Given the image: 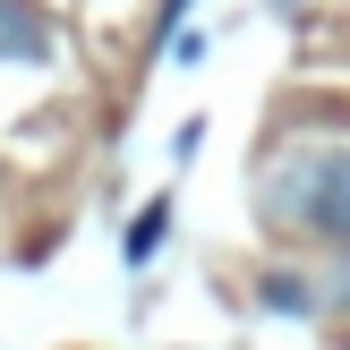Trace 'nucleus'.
Wrapping results in <instances>:
<instances>
[{"instance_id": "nucleus-1", "label": "nucleus", "mask_w": 350, "mask_h": 350, "mask_svg": "<svg viewBox=\"0 0 350 350\" xmlns=\"http://www.w3.org/2000/svg\"><path fill=\"white\" fill-rule=\"evenodd\" d=\"M265 222L350 248V146H299L265 171Z\"/></svg>"}, {"instance_id": "nucleus-3", "label": "nucleus", "mask_w": 350, "mask_h": 350, "mask_svg": "<svg viewBox=\"0 0 350 350\" xmlns=\"http://www.w3.org/2000/svg\"><path fill=\"white\" fill-rule=\"evenodd\" d=\"M163 239H171V197H154V205H146V214H137V222H129V265H146V256H154V248H163Z\"/></svg>"}, {"instance_id": "nucleus-4", "label": "nucleus", "mask_w": 350, "mask_h": 350, "mask_svg": "<svg viewBox=\"0 0 350 350\" xmlns=\"http://www.w3.org/2000/svg\"><path fill=\"white\" fill-rule=\"evenodd\" d=\"M256 291H265V308H273V317H308V308H317V291H308V282H291V273H265Z\"/></svg>"}, {"instance_id": "nucleus-2", "label": "nucleus", "mask_w": 350, "mask_h": 350, "mask_svg": "<svg viewBox=\"0 0 350 350\" xmlns=\"http://www.w3.org/2000/svg\"><path fill=\"white\" fill-rule=\"evenodd\" d=\"M0 60H17V68L51 60V17L34 0H0Z\"/></svg>"}, {"instance_id": "nucleus-5", "label": "nucleus", "mask_w": 350, "mask_h": 350, "mask_svg": "<svg viewBox=\"0 0 350 350\" xmlns=\"http://www.w3.org/2000/svg\"><path fill=\"white\" fill-rule=\"evenodd\" d=\"M317 308H350V265L334 273V282H325V299H317Z\"/></svg>"}]
</instances>
